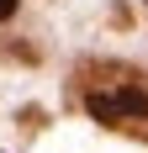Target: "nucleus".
Instances as JSON below:
<instances>
[{"instance_id":"obj_2","label":"nucleus","mask_w":148,"mask_h":153,"mask_svg":"<svg viewBox=\"0 0 148 153\" xmlns=\"http://www.w3.org/2000/svg\"><path fill=\"white\" fill-rule=\"evenodd\" d=\"M16 11V0H0V21H5V16H11Z\"/></svg>"},{"instance_id":"obj_1","label":"nucleus","mask_w":148,"mask_h":153,"mask_svg":"<svg viewBox=\"0 0 148 153\" xmlns=\"http://www.w3.org/2000/svg\"><path fill=\"white\" fill-rule=\"evenodd\" d=\"M106 79H95L85 90V111L95 116V122H106V127H138V122H148V85L132 74V69H122V63H106L101 69Z\"/></svg>"}]
</instances>
